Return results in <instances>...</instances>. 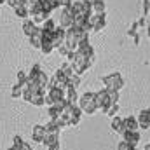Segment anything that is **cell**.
Wrapping results in <instances>:
<instances>
[{
    "label": "cell",
    "instance_id": "1",
    "mask_svg": "<svg viewBox=\"0 0 150 150\" xmlns=\"http://www.w3.org/2000/svg\"><path fill=\"white\" fill-rule=\"evenodd\" d=\"M77 107L80 108L82 113H87V115L96 113L98 112V107H96V101H94V93H84V94L79 98Z\"/></svg>",
    "mask_w": 150,
    "mask_h": 150
},
{
    "label": "cell",
    "instance_id": "2",
    "mask_svg": "<svg viewBox=\"0 0 150 150\" xmlns=\"http://www.w3.org/2000/svg\"><path fill=\"white\" fill-rule=\"evenodd\" d=\"M101 82H103V89H107V91H115V93H119L120 89H122V86H124V79H122V75L119 74V72H112V74L105 75L103 79H101Z\"/></svg>",
    "mask_w": 150,
    "mask_h": 150
},
{
    "label": "cell",
    "instance_id": "3",
    "mask_svg": "<svg viewBox=\"0 0 150 150\" xmlns=\"http://www.w3.org/2000/svg\"><path fill=\"white\" fill-rule=\"evenodd\" d=\"M87 23H89L91 30L101 32V30H105V26H107V14H105V12H103V14H91V16L87 18Z\"/></svg>",
    "mask_w": 150,
    "mask_h": 150
},
{
    "label": "cell",
    "instance_id": "4",
    "mask_svg": "<svg viewBox=\"0 0 150 150\" xmlns=\"http://www.w3.org/2000/svg\"><path fill=\"white\" fill-rule=\"evenodd\" d=\"M94 101H96V107H98V110H105L112 101H110V96H108V91L107 89H101V91H98V93H94Z\"/></svg>",
    "mask_w": 150,
    "mask_h": 150
},
{
    "label": "cell",
    "instance_id": "5",
    "mask_svg": "<svg viewBox=\"0 0 150 150\" xmlns=\"http://www.w3.org/2000/svg\"><path fill=\"white\" fill-rule=\"evenodd\" d=\"M65 35H67V30L61 28V26H56V28L52 30V33H51V44H52L54 49H58V47L63 45V42H65Z\"/></svg>",
    "mask_w": 150,
    "mask_h": 150
},
{
    "label": "cell",
    "instance_id": "6",
    "mask_svg": "<svg viewBox=\"0 0 150 150\" xmlns=\"http://www.w3.org/2000/svg\"><path fill=\"white\" fill-rule=\"evenodd\" d=\"M74 25V16H72V12H70V9L68 7H63L61 9V14H59V25L58 26H61V28H70Z\"/></svg>",
    "mask_w": 150,
    "mask_h": 150
},
{
    "label": "cell",
    "instance_id": "7",
    "mask_svg": "<svg viewBox=\"0 0 150 150\" xmlns=\"http://www.w3.org/2000/svg\"><path fill=\"white\" fill-rule=\"evenodd\" d=\"M120 136L124 138L122 142H126V143H127V145H131V147H136V145H138V142L142 140L140 131H127V129H126Z\"/></svg>",
    "mask_w": 150,
    "mask_h": 150
},
{
    "label": "cell",
    "instance_id": "8",
    "mask_svg": "<svg viewBox=\"0 0 150 150\" xmlns=\"http://www.w3.org/2000/svg\"><path fill=\"white\" fill-rule=\"evenodd\" d=\"M136 122H138V129L147 131V129L150 127V112L147 110V108H145V110H142V112L138 113Z\"/></svg>",
    "mask_w": 150,
    "mask_h": 150
},
{
    "label": "cell",
    "instance_id": "9",
    "mask_svg": "<svg viewBox=\"0 0 150 150\" xmlns=\"http://www.w3.org/2000/svg\"><path fill=\"white\" fill-rule=\"evenodd\" d=\"M44 138H45V129H44V126H33V129H32V140L35 142V143H42L44 142Z\"/></svg>",
    "mask_w": 150,
    "mask_h": 150
},
{
    "label": "cell",
    "instance_id": "10",
    "mask_svg": "<svg viewBox=\"0 0 150 150\" xmlns=\"http://www.w3.org/2000/svg\"><path fill=\"white\" fill-rule=\"evenodd\" d=\"M65 101L70 103V105H77L79 101V94H77V89H72V87H65Z\"/></svg>",
    "mask_w": 150,
    "mask_h": 150
},
{
    "label": "cell",
    "instance_id": "11",
    "mask_svg": "<svg viewBox=\"0 0 150 150\" xmlns=\"http://www.w3.org/2000/svg\"><path fill=\"white\" fill-rule=\"evenodd\" d=\"M112 131L113 133H117V134H122L126 129H124V122H122V117H119V115H115L112 117Z\"/></svg>",
    "mask_w": 150,
    "mask_h": 150
},
{
    "label": "cell",
    "instance_id": "12",
    "mask_svg": "<svg viewBox=\"0 0 150 150\" xmlns=\"http://www.w3.org/2000/svg\"><path fill=\"white\" fill-rule=\"evenodd\" d=\"M44 129H45V134H56V136H59V131H61V127L56 124V120H49L44 126Z\"/></svg>",
    "mask_w": 150,
    "mask_h": 150
},
{
    "label": "cell",
    "instance_id": "13",
    "mask_svg": "<svg viewBox=\"0 0 150 150\" xmlns=\"http://www.w3.org/2000/svg\"><path fill=\"white\" fill-rule=\"evenodd\" d=\"M23 32H25V35H26V37H32L33 33H37V32H38V26H35L30 19H26V21L23 23Z\"/></svg>",
    "mask_w": 150,
    "mask_h": 150
},
{
    "label": "cell",
    "instance_id": "14",
    "mask_svg": "<svg viewBox=\"0 0 150 150\" xmlns=\"http://www.w3.org/2000/svg\"><path fill=\"white\" fill-rule=\"evenodd\" d=\"M122 122H124V129H127V131H138L136 117H126V119H122Z\"/></svg>",
    "mask_w": 150,
    "mask_h": 150
},
{
    "label": "cell",
    "instance_id": "15",
    "mask_svg": "<svg viewBox=\"0 0 150 150\" xmlns=\"http://www.w3.org/2000/svg\"><path fill=\"white\" fill-rule=\"evenodd\" d=\"M91 9H93V14H103L105 12V2L103 0H93Z\"/></svg>",
    "mask_w": 150,
    "mask_h": 150
},
{
    "label": "cell",
    "instance_id": "16",
    "mask_svg": "<svg viewBox=\"0 0 150 150\" xmlns=\"http://www.w3.org/2000/svg\"><path fill=\"white\" fill-rule=\"evenodd\" d=\"M47 149L49 147H54V145H59V136H56V134H45V138H44V142H42Z\"/></svg>",
    "mask_w": 150,
    "mask_h": 150
},
{
    "label": "cell",
    "instance_id": "17",
    "mask_svg": "<svg viewBox=\"0 0 150 150\" xmlns=\"http://www.w3.org/2000/svg\"><path fill=\"white\" fill-rule=\"evenodd\" d=\"M56 26H58V25H56V21H54L52 18H47V19L40 25V30H44V32H52Z\"/></svg>",
    "mask_w": 150,
    "mask_h": 150
},
{
    "label": "cell",
    "instance_id": "18",
    "mask_svg": "<svg viewBox=\"0 0 150 150\" xmlns=\"http://www.w3.org/2000/svg\"><path fill=\"white\" fill-rule=\"evenodd\" d=\"M80 86V77L79 75L72 74L68 79H67V87H72V89H77Z\"/></svg>",
    "mask_w": 150,
    "mask_h": 150
},
{
    "label": "cell",
    "instance_id": "19",
    "mask_svg": "<svg viewBox=\"0 0 150 150\" xmlns=\"http://www.w3.org/2000/svg\"><path fill=\"white\" fill-rule=\"evenodd\" d=\"M30 38V44H32V47H35V49H40V44H42V35H40V26H38V32L37 33H33Z\"/></svg>",
    "mask_w": 150,
    "mask_h": 150
},
{
    "label": "cell",
    "instance_id": "20",
    "mask_svg": "<svg viewBox=\"0 0 150 150\" xmlns=\"http://www.w3.org/2000/svg\"><path fill=\"white\" fill-rule=\"evenodd\" d=\"M14 12H16V16H18V18H21V19H26V18L30 16V12H28V7H26V5H18V7L14 9Z\"/></svg>",
    "mask_w": 150,
    "mask_h": 150
},
{
    "label": "cell",
    "instance_id": "21",
    "mask_svg": "<svg viewBox=\"0 0 150 150\" xmlns=\"http://www.w3.org/2000/svg\"><path fill=\"white\" fill-rule=\"evenodd\" d=\"M28 103H32V105H35V107H44V105H45V96H44V94H35V96L30 98Z\"/></svg>",
    "mask_w": 150,
    "mask_h": 150
},
{
    "label": "cell",
    "instance_id": "22",
    "mask_svg": "<svg viewBox=\"0 0 150 150\" xmlns=\"http://www.w3.org/2000/svg\"><path fill=\"white\" fill-rule=\"evenodd\" d=\"M103 112L107 113L108 117H115V115L119 113V105H117V103H110V105H108Z\"/></svg>",
    "mask_w": 150,
    "mask_h": 150
},
{
    "label": "cell",
    "instance_id": "23",
    "mask_svg": "<svg viewBox=\"0 0 150 150\" xmlns=\"http://www.w3.org/2000/svg\"><path fill=\"white\" fill-rule=\"evenodd\" d=\"M21 94H23V89H21V86H12V91H11V96L16 100V98H21Z\"/></svg>",
    "mask_w": 150,
    "mask_h": 150
},
{
    "label": "cell",
    "instance_id": "24",
    "mask_svg": "<svg viewBox=\"0 0 150 150\" xmlns=\"http://www.w3.org/2000/svg\"><path fill=\"white\" fill-rule=\"evenodd\" d=\"M47 112H49V117H51V120H54V119L59 115V112H61V110H59L58 107H49V110H47Z\"/></svg>",
    "mask_w": 150,
    "mask_h": 150
},
{
    "label": "cell",
    "instance_id": "25",
    "mask_svg": "<svg viewBox=\"0 0 150 150\" xmlns=\"http://www.w3.org/2000/svg\"><path fill=\"white\" fill-rule=\"evenodd\" d=\"M25 82H26V72L19 70V72H18V82H16V84H18V86H23Z\"/></svg>",
    "mask_w": 150,
    "mask_h": 150
},
{
    "label": "cell",
    "instance_id": "26",
    "mask_svg": "<svg viewBox=\"0 0 150 150\" xmlns=\"http://www.w3.org/2000/svg\"><path fill=\"white\" fill-rule=\"evenodd\" d=\"M12 142H14V143H12V147H16V149H19V147H21V145L25 143L21 136H14V140H12Z\"/></svg>",
    "mask_w": 150,
    "mask_h": 150
},
{
    "label": "cell",
    "instance_id": "27",
    "mask_svg": "<svg viewBox=\"0 0 150 150\" xmlns=\"http://www.w3.org/2000/svg\"><path fill=\"white\" fill-rule=\"evenodd\" d=\"M117 150H133L131 145H127L126 142H119V145H117Z\"/></svg>",
    "mask_w": 150,
    "mask_h": 150
},
{
    "label": "cell",
    "instance_id": "28",
    "mask_svg": "<svg viewBox=\"0 0 150 150\" xmlns=\"http://www.w3.org/2000/svg\"><path fill=\"white\" fill-rule=\"evenodd\" d=\"M149 9H150L149 0H143V18H149Z\"/></svg>",
    "mask_w": 150,
    "mask_h": 150
},
{
    "label": "cell",
    "instance_id": "29",
    "mask_svg": "<svg viewBox=\"0 0 150 150\" xmlns=\"http://www.w3.org/2000/svg\"><path fill=\"white\" fill-rule=\"evenodd\" d=\"M72 4V0H59V7H68Z\"/></svg>",
    "mask_w": 150,
    "mask_h": 150
},
{
    "label": "cell",
    "instance_id": "30",
    "mask_svg": "<svg viewBox=\"0 0 150 150\" xmlns=\"http://www.w3.org/2000/svg\"><path fill=\"white\" fill-rule=\"evenodd\" d=\"M19 150H32V147H30V145H28V143L25 142V143H23V145L19 147Z\"/></svg>",
    "mask_w": 150,
    "mask_h": 150
},
{
    "label": "cell",
    "instance_id": "31",
    "mask_svg": "<svg viewBox=\"0 0 150 150\" xmlns=\"http://www.w3.org/2000/svg\"><path fill=\"white\" fill-rule=\"evenodd\" d=\"M47 150H59V145H54V147H49Z\"/></svg>",
    "mask_w": 150,
    "mask_h": 150
},
{
    "label": "cell",
    "instance_id": "32",
    "mask_svg": "<svg viewBox=\"0 0 150 150\" xmlns=\"http://www.w3.org/2000/svg\"><path fill=\"white\" fill-rule=\"evenodd\" d=\"M5 4V0H0V5H4Z\"/></svg>",
    "mask_w": 150,
    "mask_h": 150
},
{
    "label": "cell",
    "instance_id": "33",
    "mask_svg": "<svg viewBox=\"0 0 150 150\" xmlns=\"http://www.w3.org/2000/svg\"><path fill=\"white\" fill-rule=\"evenodd\" d=\"M9 150H19V149H16V147H11V149H9Z\"/></svg>",
    "mask_w": 150,
    "mask_h": 150
}]
</instances>
